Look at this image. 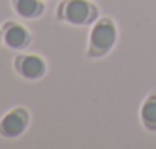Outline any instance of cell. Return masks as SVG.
I'll return each instance as SVG.
<instances>
[{
  "instance_id": "3",
  "label": "cell",
  "mask_w": 156,
  "mask_h": 149,
  "mask_svg": "<svg viewBox=\"0 0 156 149\" xmlns=\"http://www.w3.org/2000/svg\"><path fill=\"white\" fill-rule=\"evenodd\" d=\"M26 126H28V112L25 109H16L6 114L3 120L0 121V134L8 138H16L26 129Z\"/></svg>"
},
{
  "instance_id": "6",
  "label": "cell",
  "mask_w": 156,
  "mask_h": 149,
  "mask_svg": "<svg viewBox=\"0 0 156 149\" xmlns=\"http://www.w3.org/2000/svg\"><path fill=\"white\" fill-rule=\"evenodd\" d=\"M16 11L22 17L34 19L43 13V5L38 0H16Z\"/></svg>"
},
{
  "instance_id": "2",
  "label": "cell",
  "mask_w": 156,
  "mask_h": 149,
  "mask_svg": "<svg viewBox=\"0 0 156 149\" xmlns=\"http://www.w3.org/2000/svg\"><path fill=\"white\" fill-rule=\"evenodd\" d=\"M58 16L72 25H86L94 20L97 11L94 5H90L86 0H69L63 3Z\"/></svg>"
},
{
  "instance_id": "1",
  "label": "cell",
  "mask_w": 156,
  "mask_h": 149,
  "mask_svg": "<svg viewBox=\"0 0 156 149\" xmlns=\"http://www.w3.org/2000/svg\"><path fill=\"white\" fill-rule=\"evenodd\" d=\"M115 40H116V29H115V25L112 23V20H109V19L100 20L90 32L89 54L94 57L104 55L106 52H109L112 49Z\"/></svg>"
},
{
  "instance_id": "7",
  "label": "cell",
  "mask_w": 156,
  "mask_h": 149,
  "mask_svg": "<svg viewBox=\"0 0 156 149\" xmlns=\"http://www.w3.org/2000/svg\"><path fill=\"white\" fill-rule=\"evenodd\" d=\"M141 117L144 125L150 131H156V97H150L144 103L141 109Z\"/></svg>"
},
{
  "instance_id": "4",
  "label": "cell",
  "mask_w": 156,
  "mask_h": 149,
  "mask_svg": "<svg viewBox=\"0 0 156 149\" xmlns=\"http://www.w3.org/2000/svg\"><path fill=\"white\" fill-rule=\"evenodd\" d=\"M17 69L25 79L35 80V79H40L44 74L46 65L37 55H26L17 60Z\"/></svg>"
},
{
  "instance_id": "5",
  "label": "cell",
  "mask_w": 156,
  "mask_h": 149,
  "mask_svg": "<svg viewBox=\"0 0 156 149\" xmlns=\"http://www.w3.org/2000/svg\"><path fill=\"white\" fill-rule=\"evenodd\" d=\"M31 37L28 34V31L17 25V23H8L5 28V42L9 48L14 49H23L25 46H28Z\"/></svg>"
}]
</instances>
